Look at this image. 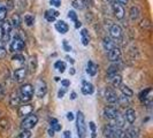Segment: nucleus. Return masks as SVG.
<instances>
[{"instance_id":"4be33fe9","label":"nucleus","mask_w":153,"mask_h":138,"mask_svg":"<svg viewBox=\"0 0 153 138\" xmlns=\"http://www.w3.org/2000/svg\"><path fill=\"white\" fill-rule=\"evenodd\" d=\"M109 81H111V83L114 88H119L120 85L122 84V77L119 74H115L114 76H112L109 78Z\"/></svg>"},{"instance_id":"412c9836","label":"nucleus","mask_w":153,"mask_h":138,"mask_svg":"<svg viewBox=\"0 0 153 138\" xmlns=\"http://www.w3.org/2000/svg\"><path fill=\"white\" fill-rule=\"evenodd\" d=\"M140 15V10L137 6H132L130 8V13H129V16H130L131 21H137L138 17Z\"/></svg>"},{"instance_id":"a18cd8bd","label":"nucleus","mask_w":153,"mask_h":138,"mask_svg":"<svg viewBox=\"0 0 153 138\" xmlns=\"http://www.w3.org/2000/svg\"><path fill=\"white\" fill-rule=\"evenodd\" d=\"M67 119H68L69 121H73L75 119V116H74V114L71 112H69V113H67Z\"/></svg>"},{"instance_id":"c03bdc74","label":"nucleus","mask_w":153,"mask_h":138,"mask_svg":"<svg viewBox=\"0 0 153 138\" xmlns=\"http://www.w3.org/2000/svg\"><path fill=\"white\" fill-rule=\"evenodd\" d=\"M4 96H5V88L2 84H0V98H2Z\"/></svg>"},{"instance_id":"b1692460","label":"nucleus","mask_w":153,"mask_h":138,"mask_svg":"<svg viewBox=\"0 0 153 138\" xmlns=\"http://www.w3.org/2000/svg\"><path fill=\"white\" fill-rule=\"evenodd\" d=\"M119 88H120V90H121L123 96H126V97H128V98L134 96V91L131 90L129 86H127V85H124V84H121Z\"/></svg>"},{"instance_id":"6e6552de","label":"nucleus","mask_w":153,"mask_h":138,"mask_svg":"<svg viewBox=\"0 0 153 138\" xmlns=\"http://www.w3.org/2000/svg\"><path fill=\"white\" fill-rule=\"evenodd\" d=\"M35 92H36V94L38 96L39 98H43V97L45 96L46 92H47V85H46L45 81L38 79V82H37V84H36Z\"/></svg>"},{"instance_id":"393cba45","label":"nucleus","mask_w":153,"mask_h":138,"mask_svg":"<svg viewBox=\"0 0 153 138\" xmlns=\"http://www.w3.org/2000/svg\"><path fill=\"white\" fill-rule=\"evenodd\" d=\"M126 134H127V137L128 138H137L139 136V130H138L137 128L131 127L130 129H128V130L126 131Z\"/></svg>"},{"instance_id":"423d86ee","label":"nucleus","mask_w":153,"mask_h":138,"mask_svg":"<svg viewBox=\"0 0 153 138\" xmlns=\"http://www.w3.org/2000/svg\"><path fill=\"white\" fill-rule=\"evenodd\" d=\"M23 47H24V42L19 36H15L10 43V51L12 52H20L23 50Z\"/></svg>"},{"instance_id":"7ed1b4c3","label":"nucleus","mask_w":153,"mask_h":138,"mask_svg":"<svg viewBox=\"0 0 153 138\" xmlns=\"http://www.w3.org/2000/svg\"><path fill=\"white\" fill-rule=\"evenodd\" d=\"M122 132V128H119L115 124H107L104 128V135L107 138H121Z\"/></svg>"},{"instance_id":"49530a36","label":"nucleus","mask_w":153,"mask_h":138,"mask_svg":"<svg viewBox=\"0 0 153 138\" xmlns=\"http://www.w3.org/2000/svg\"><path fill=\"white\" fill-rule=\"evenodd\" d=\"M89 127H90V129H91L92 132H94V131H96V124H94V122L89 123Z\"/></svg>"},{"instance_id":"f704fd0d","label":"nucleus","mask_w":153,"mask_h":138,"mask_svg":"<svg viewBox=\"0 0 153 138\" xmlns=\"http://www.w3.org/2000/svg\"><path fill=\"white\" fill-rule=\"evenodd\" d=\"M12 23H13V25H14V27H19V25H20V23H21V21H20V15L15 14V15L13 16Z\"/></svg>"},{"instance_id":"cd10ccee","label":"nucleus","mask_w":153,"mask_h":138,"mask_svg":"<svg viewBox=\"0 0 153 138\" xmlns=\"http://www.w3.org/2000/svg\"><path fill=\"white\" fill-rule=\"evenodd\" d=\"M50 125H51V128H52L54 131L61 130V124H59V122H58L56 119H52V120L50 121Z\"/></svg>"},{"instance_id":"473e14b6","label":"nucleus","mask_w":153,"mask_h":138,"mask_svg":"<svg viewBox=\"0 0 153 138\" xmlns=\"http://www.w3.org/2000/svg\"><path fill=\"white\" fill-rule=\"evenodd\" d=\"M31 137V132L29 130H23L21 134L17 135L16 138H30Z\"/></svg>"},{"instance_id":"c756f323","label":"nucleus","mask_w":153,"mask_h":138,"mask_svg":"<svg viewBox=\"0 0 153 138\" xmlns=\"http://www.w3.org/2000/svg\"><path fill=\"white\" fill-rule=\"evenodd\" d=\"M6 16H7V8L0 4V22H2L6 19Z\"/></svg>"},{"instance_id":"3c124183","label":"nucleus","mask_w":153,"mask_h":138,"mask_svg":"<svg viewBox=\"0 0 153 138\" xmlns=\"http://www.w3.org/2000/svg\"><path fill=\"white\" fill-rule=\"evenodd\" d=\"M129 0H117V2H120L121 5H127Z\"/></svg>"},{"instance_id":"dca6fc26","label":"nucleus","mask_w":153,"mask_h":138,"mask_svg":"<svg viewBox=\"0 0 153 138\" xmlns=\"http://www.w3.org/2000/svg\"><path fill=\"white\" fill-rule=\"evenodd\" d=\"M55 29H56L58 32H60V33H62V35H65V33L68 32L69 27L65 21H58V22L55 23Z\"/></svg>"},{"instance_id":"603ef678","label":"nucleus","mask_w":153,"mask_h":138,"mask_svg":"<svg viewBox=\"0 0 153 138\" xmlns=\"http://www.w3.org/2000/svg\"><path fill=\"white\" fill-rule=\"evenodd\" d=\"M75 23H76V24H75V28H76V29H78V28L82 25V23L79 22V21H75Z\"/></svg>"},{"instance_id":"39448f33","label":"nucleus","mask_w":153,"mask_h":138,"mask_svg":"<svg viewBox=\"0 0 153 138\" xmlns=\"http://www.w3.org/2000/svg\"><path fill=\"white\" fill-rule=\"evenodd\" d=\"M10 31H12V23L9 21H5L1 24V32H0V37H1V43L6 44L9 42V37H10Z\"/></svg>"},{"instance_id":"9d476101","label":"nucleus","mask_w":153,"mask_h":138,"mask_svg":"<svg viewBox=\"0 0 153 138\" xmlns=\"http://www.w3.org/2000/svg\"><path fill=\"white\" fill-rule=\"evenodd\" d=\"M121 55H122L121 50H120L119 47H116V46H114L111 51H108V59L112 62L119 61V60L121 59Z\"/></svg>"},{"instance_id":"58836bf2","label":"nucleus","mask_w":153,"mask_h":138,"mask_svg":"<svg viewBox=\"0 0 153 138\" xmlns=\"http://www.w3.org/2000/svg\"><path fill=\"white\" fill-rule=\"evenodd\" d=\"M89 42H90V37L89 36H82V44L83 45H89Z\"/></svg>"},{"instance_id":"c9c22d12","label":"nucleus","mask_w":153,"mask_h":138,"mask_svg":"<svg viewBox=\"0 0 153 138\" xmlns=\"http://www.w3.org/2000/svg\"><path fill=\"white\" fill-rule=\"evenodd\" d=\"M150 27H151V23H150L149 20H146V19H144V20L142 21V23H140V28H142V29H149Z\"/></svg>"},{"instance_id":"9b49d317","label":"nucleus","mask_w":153,"mask_h":138,"mask_svg":"<svg viewBox=\"0 0 153 138\" xmlns=\"http://www.w3.org/2000/svg\"><path fill=\"white\" fill-rule=\"evenodd\" d=\"M109 32H111L112 38H114V40H121V39H122V29H121L120 25L113 24V25L111 27Z\"/></svg>"},{"instance_id":"5fc2aeb1","label":"nucleus","mask_w":153,"mask_h":138,"mask_svg":"<svg viewBox=\"0 0 153 138\" xmlns=\"http://www.w3.org/2000/svg\"><path fill=\"white\" fill-rule=\"evenodd\" d=\"M67 60H68V61L70 62V63H74V60H73L71 58H69V56H67Z\"/></svg>"},{"instance_id":"09e8293b","label":"nucleus","mask_w":153,"mask_h":138,"mask_svg":"<svg viewBox=\"0 0 153 138\" xmlns=\"http://www.w3.org/2000/svg\"><path fill=\"white\" fill-rule=\"evenodd\" d=\"M81 36H89L88 30H86V29H82V31H81Z\"/></svg>"},{"instance_id":"a211bd4d","label":"nucleus","mask_w":153,"mask_h":138,"mask_svg":"<svg viewBox=\"0 0 153 138\" xmlns=\"http://www.w3.org/2000/svg\"><path fill=\"white\" fill-rule=\"evenodd\" d=\"M124 119L128 121V122L132 124V123L136 121V112L132 109V108H128L126 111V115H124Z\"/></svg>"},{"instance_id":"bb28decb","label":"nucleus","mask_w":153,"mask_h":138,"mask_svg":"<svg viewBox=\"0 0 153 138\" xmlns=\"http://www.w3.org/2000/svg\"><path fill=\"white\" fill-rule=\"evenodd\" d=\"M54 68L56 69L58 71H60V73H63L66 70V63L61 61V60H59V61H56L54 63Z\"/></svg>"},{"instance_id":"ea45409f","label":"nucleus","mask_w":153,"mask_h":138,"mask_svg":"<svg viewBox=\"0 0 153 138\" xmlns=\"http://www.w3.org/2000/svg\"><path fill=\"white\" fill-rule=\"evenodd\" d=\"M61 85L63 86V88H68L69 85H70V82H69V81H67V79H62Z\"/></svg>"},{"instance_id":"4468645a","label":"nucleus","mask_w":153,"mask_h":138,"mask_svg":"<svg viewBox=\"0 0 153 138\" xmlns=\"http://www.w3.org/2000/svg\"><path fill=\"white\" fill-rule=\"evenodd\" d=\"M151 94H152V89L151 88H147L146 90H143V91L139 93V99L140 101H143L144 104H151Z\"/></svg>"},{"instance_id":"7c9ffc66","label":"nucleus","mask_w":153,"mask_h":138,"mask_svg":"<svg viewBox=\"0 0 153 138\" xmlns=\"http://www.w3.org/2000/svg\"><path fill=\"white\" fill-rule=\"evenodd\" d=\"M24 21H25V23L28 25H32L33 22H35V17L32 15H30V14H27V15L24 16Z\"/></svg>"},{"instance_id":"f3484780","label":"nucleus","mask_w":153,"mask_h":138,"mask_svg":"<svg viewBox=\"0 0 153 138\" xmlns=\"http://www.w3.org/2000/svg\"><path fill=\"white\" fill-rule=\"evenodd\" d=\"M97 71H98V66H97L94 62H92L91 60H89V61H88V65H86V73H88L90 76H94V75L97 74Z\"/></svg>"},{"instance_id":"79ce46f5","label":"nucleus","mask_w":153,"mask_h":138,"mask_svg":"<svg viewBox=\"0 0 153 138\" xmlns=\"http://www.w3.org/2000/svg\"><path fill=\"white\" fill-rule=\"evenodd\" d=\"M73 6L75 8H82V6H81V4H79L78 0H74V1H73Z\"/></svg>"},{"instance_id":"5701e85b","label":"nucleus","mask_w":153,"mask_h":138,"mask_svg":"<svg viewBox=\"0 0 153 138\" xmlns=\"http://www.w3.org/2000/svg\"><path fill=\"white\" fill-rule=\"evenodd\" d=\"M102 45H104V48H105L106 51H111L115 46V42H113L109 37H105V38H104V42H102Z\"/></svg>"},{"instance_id":"f03ea898","label":"nucleus","mask_w":153,"mask_h":138,"mask_svg":"<svg viewBox=\"0 0 153 138\" xmlns=\"http://www.w3.org/2000/svg\"><path fill=\"white\" fill-rule=\"evenodd\" d=\"M33 92H35V89H33V86L29 83H27V84L22 85L21 88H20V100L21 101H24V102H27V101H29L31 100L32 98V96H33Z\"/></svg>"},{"instance_id":"8fccbe9b","label":"nucleus","mask_w":153,"mask_h":138,"mask_svg":"<svg viewBox=\"0 0 153 138\" xmlns=\"http://www.w3.org/2000/svg\"><path fill=\"white\" fill-rule=\"evenodd\" d=\"M76 97H77V94L75 93V92H71V93H70V99L71 100H75L76 99Z\"/></svg>"},{"instance_id":"f257e3e1","label":"nucleus","mask_w":153,"mask_h":138,"mask_svg":"<svg viewBox=\"0 0 153 138\" xmlns=\"http://www.w3.org/2000/svg\"><path fill=\"white\" fill-rule=\"evenodd\" d=\"M76 128H77V134L79 138H84L86 135V124H85V119L84 114L78 111L76 116Z\"/></svg>"},{"instance_id":"2f4dec72","label":"nucleus","mask_w":153,"mask_h":138,"mask_svg":"<svg viewBox=\"0 0 153 138\" xmlns=\"http://www.w3.org/2000/svg\"><path fill=\"white\" fill-rule=\"evenodd\" d=\"M12 60L20 62V63H24V62H25V58L23 56L22 54H15V55L13 56V59H12Z\"/></svg>"},{"instance_id":"ddd939ff","label":"nucleus","mask_w":153,"mask_h":138,"mask_svg":"<svg viewBox=\"0 0 153 138\" xmlns=\"http://www.w3.org/2000/svg\"><path fill=\"white\" fill-rule=\"evenodd\" d=\"M105 99H106L108 104H116L119 97L115 93V91H113L112 89H106L105 90Z\"/></svg>"},{"instance_id":"0eeeda50","label":"nucleus","mask_w":153,"mask_h":138,"mask_svg":"<svg viewBox=\"0 0 153 138\" xmlns=\"http://www.w3.org/2000/svg\"><path fill=\"white\" fill-rule=\"evenodd\" d=\"M112 7H113V12H114V15L117 20H122L124 17V7L123 5H121L120 2L114 1L112 4Z\"/></svg>"},{"instance_id":"e433bc0d","label":"nucleus","mask_w":153,"mask_h":138,"mask_svg":"<svg viewBox=\"0 0 153 138\" xmlns=\"http://www.w3.org/2000/svg\"><path fill=\"white\" fill-rule=\"evenodd\" d=\"M68 17L70 19V20H73L74 22H75V21H77V14L74 12V10H69V12H68Z\"/></svg>"},{"instance_id":"1a4fd4ad","label":"nucleus","mask_w":153,"mask_h":138,"mask_svg":"<svg viewBox=\"0 0 153 138\" xmlns=\"http://www.w3.org/2000/svg\"><path fill=\"white\" fill-rule=\"evenodd\" d=\"M104 115L108 120H115L119 115V111L113 106H107L104 108Z\"/></svg>"},{"instance_id":"37998d69","label":"nucleus","mask_w":153,"mask_h":138,"mask_svg":"<svg viewBox=\"0 0 153 138\" xmlns=\"http://www.w3.org/2000/svg\"><path fill=\"white\" fill-rule=\"evenodd\" d=\"M65 93H66V90H65V89H60L59 92H58V97H59V98H62V97L65 96Z\"/></svg>"},{"instance_id":"a19ab883","label":"nucleus","mask_w":153,"mask_h":138,"mask_svg":"<svg viewBox=\"0 0 153 138\" xmlns=\"http://www.w3.org/2000/svg\"><path fill=\"white\" fill-rule=\"evenodd\" d=\"M63 47H65V50L66 51H71V47L68 45V43H67V40H63Z\"/></svg>"},{"instance_id":"4c0bfd02","label":"nucleus","mask_w":153,"mask_h":138,"mask_svg":"<svg viewBox=\"0 0 153 138\" xmlns=\"http://www.w3.org/2000/svg\"><path fill=\"white\" fill-rule=\"evenodd\" d=\"M50 2L54 7H60L61 6V0H50Z\"/></svg>"},{"instance_id":"20e7f679","label":"nucleus","mask_w":153,"mask_h":138,"mask_svg":"<svg viewBox=\"0 0 153 138\" xmlns=\"http://www.w3.org/2000/svg\"><path fill=\"white\" fill-rule=\"evenodd\" d=\"M38 123V117L37 115H35L33 113L24 116V119L21 122V129L23 130H30L33 127H36V124Z\"/></svg>"},{"instance_id":"aec40b11","label":"nucleus","mask_w":153,"mask_h":138,"mask_svg":"<svg viewBox=\"0 0 153 138\" xmlns=\"http://www.w3.org/2000/svg\"><path fill=\"white\" fill-rule=\"evenodd\" d=\"M58 16H59V12H58V10H54V9L46 10V13H45V19H46V21H48V22H54Z\"/></svg>"},{"instance_id":"c85d7f7f","label":"nucleus","mask_w":153,"mask_h":138,"mask_svg":"<svg viewBox=\"0 0 153 138\" xmlns=\"http://www.w3.org/2000/svg\"><path fill=\"white\" fill-rule=\"evenodd\" d=\"M20 97H19V94L17 93H14V94H12V97H10V100H9V104L12 105V106H17L19 104H20Z\"/></svg>"},{"instance_id":"72a5a7b5","label":"nucleus","mask_w":153,"mask_h":138,"mask_svg":"<svg viewBox=\"0 0 153 138\" xmlns=\"http://www.w3.org/2000/svg\"><path fill=\"white\" fill-rule=\"evenodd\" d=\"M6 47L4 46V44L0 42V59H4L6 56Z\"/></svg>"},{"instance_id":"2eb2a0df","label":"nucleus","mask_w":153,"mask_h":138,"mask_svg":"<svg viewBox=\"0 0 153 138\" xmlns=\"http://www.w3.org/2000/svg\"><path fill=\"white\" fill-rule=\"evenodd\" d=\"M32 112H33V106L30 105V104H24V105L19 107V112L17 113H19V116L23 117V116H27V115L31 114Z\"/></svg>"},{"instance_id":"6e6d98bb","label":"nucleus","mask_w":153,"mask_h":138,"mask_svg":"<svg viewBox=\"0 0 153 138\" xmlns=\"http://www.w3.org/2000/svg\"><path fill=\"white\" fill-rule=\"evenodd\" d=\"M70 74H71V75H74V74H75V70H74V68H71V70H70Z\"/></svg>"},{"instance_id":"4d7b16f0","label":"nucleus","mask_w":153,"mask_h":138,"mask_svg":"<svg viewBox=\"0 0 153 138\" xmlns=\"http://www.w3.org/2000/svg\"><path fill=\"white\" fill-rule=\"evenodd\" d=\"M65 138H71V136H67V137H65Z\"/></svg>"},{"instance_id":"de8ad7c7","label":"nucleus","mask_w":153,"mask_h":138,"mask_svg":"<svg viewBox=\"0 0 153 138\" xmlns=\"http://www.w3.org/2000/svg\"><path fill=\"white\" fill-rule=\"evenodd\" d=\"M54 132H55V131H54L53 129H52V128H50V129L47 130V134H48V136H50V137H53V136H54Z\"/></svg>"},{"instance_id":"f8f14e48","label":"nucleus","mask_w":153,"mask_h":138,"mask_svg":"<svg viewBox=\"0 0 153 138\" xmlns=\"http://www.w3.org/2000/svg\"><path fill=\"white\" fill-rule=\"evenodd\" d=\"M27 77V68L25 67H21V68L16 69L13 74V79L15 82H22L24 78Z\"/></svg>"},{"instance_id":"a878e982","label":"nucleus","mask_w":153,"mask_h":138,"mask_svg":"<svg viewBox=\"0 0 153 138\" xmlns=\"http://www.w3.org/2000/svg\"><path fill=\"white\" fill-rule=\"evenodd\" d=\"M117 71H119V67H117L116 65H112V66H109V68L107 69L108 79H109L112 76H114L115 74H117Z\"/></svg>"},{"instance_id":"6ab92c4d","label":"nucleus","mask_w":153,"mask_h":138,"mask_svg":"<svg viewBox=\"0 0 153 138\" xmlns=\"http://www.w3.org/2000/svg\"><path fill=\"white\" fill-rule=\"evenodd\" d=\"M81 90H82V93H83V94H86V96H88V94H92L94 89H93V85H92L90 82L84 81V82L82 83V89H81Z\"/></svg>"},{"instance_id":"864d4df0","label":"nucleus","mask_w":153,"mask_h":138,"mask_svg":"<svg viewBox=\"0 0 153 138\" xmlns=\"http://www.w3.org/2000/svg\"><path fill=\"white\" fill-rule=\"evenodd\" d=\"M67 136H71L70 135V131H65V137H67Z\"/></svg>"}]
</instances>
